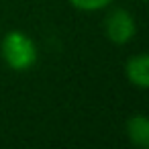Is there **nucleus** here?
I'll use <instances>...</instances> for the list:
<instances>
[{
    "instance_id": "1",
    "label": "nucleus",
    "mask_w": 149,
    "mask_h": 149,
    "mask_svg": "<svg viewBox=\"0 0 149 149\" xmlns=\"http://www.w3.org/2000/svg\"><path fill=\"white\" fill-rule=\"evenodd\" d=\"M0 57L13 72L25 74L35 68L39 59V49L29 33L21 29H10L0 39Z\"/></svg>"
},
{
    "instance_id": "2",
    "label": "nucleus",
    "mask_w": 149,
    "mask_h": 149,
    "mask_svg": "<svg viewBox=\"0 0 149 149\" xmlns=\"http://www.w3.org/2000/svg\"><path fill=\"white\" fill-rule=\"evenodd\" d=\"M106 17L102 23L104 37L112 45H129L137 35V19L129 8L123 6H108Z\"/></svg>"
},
{
    "instance_id": "3",
    "label": "nucleus",
    "mask_w": 149,
    "mask_h": 149,
    "mask_svg": "<svg viewBox=\"0 0 149 149\" xmlns=\"http://www.w3.org/2000/svg\"><path fill=\"white\" fill-rule=\"evenodd\" d=\"M125 78L137 90L149 88V55L145 51L129 55L125 61Z\"/></svg>"
},
{
    "instance_id": "4",
    "label": "nucleus",
    "mask_w": 149,
    "mask_h": 149,
    "mask_svg": "<svg viewBox=\"0 0 149 149\" xmlns=\"http://www.w3.org/2000/svg\"><path fill=\"white\" fill-rule=\"evenodd\" d=\"M125 135L135 147L147 149L149 147V118L141 112L131 114L125 123Z\"/></svg>"
},
{
    "instance_id": "5",
    "label": "nucleus",
    "mask_w": 149,
    "mask_h": 149,
    "mask_svg": "<svg viewBox=\"0 0 149 149\" xmlns=\"http://www.w3.org/2000/svg\"><path fill=\"white\" fill-rule=\"evenodd\" d=\"M70 6L80 13H100L114 4V0H68Z\"/></svg>"
},
{
    "instance_id": "6",
    "label": "nucleus",
    "mask_w": 149,
    "mask_h": 149,
    "mask_svg": "<svg viewBox=\"0 0 149 149\" xmlns=\"http://www.w3.org/2000/svg\"><path fill=\"white\" fill-rule=\"evenodd\" d=\"M139 2H145V0H139Z\"/></svg>"
}]
</instances>
